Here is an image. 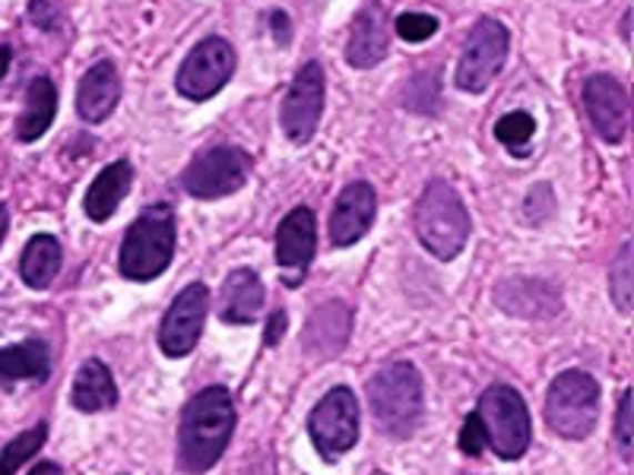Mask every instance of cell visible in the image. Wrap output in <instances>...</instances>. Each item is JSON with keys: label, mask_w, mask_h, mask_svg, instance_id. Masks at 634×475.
<instances>
[{"label": "cell", "mask_w": 634, "mask_h": 475, "mask_svg": "<svg viewBox=\"0 0 634 475\" xmlns=\"http://www.w3.org/2000/svg\"><path fill=\"white\" fill-rule=\"evenodd\" d=\"M584 111L606 143H622L628 133V92L610 73H593L584 83Z\"/></svg>", "instance_id": "obj_14"}, {"label": "cell", "mask_w": 634, "mask_h": 475, "mask_svg": "<svg viewBox=\"0 0 634 475\" xmlns=\"http://www.w3.org/2000/svg\"><path fill=\"white\" fill-rule=\"evenodd\" d=\"M437 17H432V13H400L394 22L396 36L403 39V42H429L432 36L437 32Z\"/></svg>", "instance_id": "obj_29"}, {"label": "cell", "mask_w": 634, "mask_h": 475, "mask_svg": "<svg viewBox=\"0 0 634 475\" xmlns=\"http://www.w3.org/2000/svg\"><path fill=\"white\" fill-rule=\"evenodd\" d=\"M374 213H378V194L369 181H352L346 184L330 213V244L333 247H350L355 241L369 235Z\"/></svg>", "instance_id": "obj_15"}, {"label": "cell", "mask_w": 634, "mask_h": 475, "mask_svg": "<svg viewBox=\"0 0 634 475\" xmlns=\"http://www.w3.org/2000/svg\"><path fill=\"white\" fill-rule=\"evenodd\" d=\"M369 410H372L378 432L391 441L413 437L422 425V374L410 362H394L381 367L369 381Z\"/></svg>", "instance_id": "obj_2"}, {"label": "cell", "mask_w": 634, "mask_h": 475, "mask_svg": "<svg viewBox=\"0 0 634 475\" xmlns=\"http://www.w3.org/2000/svg\"><path fill=\"white\" fill-rule=\"evenodd\" d=\"M324 92H328V80H324V67L318 61H308L292 87L285 92L283 111H280V121H283V133L302 146L314 137V130L321 124V111H324Z\"/></svg>", "instance_id": "obj_11"}, {"label": "cell", "mask_w": 634, "mask_h": 475, "mask_svg": "<svg viewBox=\"0 0 634 475\" xmlns=\"http://www.w3.org/2000/svg\"><path fill=\"white\" fill-rule=\"evenodd\" d=\"M51 374V348L42 336H29L17 346H0V384L44 381Z\"/></svg>", "instance_id": "obj_22"}, {"label": "cell", "mask_w": 634, "mask_h": 475, "mask_svg": "<svg viewBox=\"0 0 634 475\" xmlns=\"http://www.w3.org/2000/svg\"><path fill=\"white\" fill-rule=\"evenodd\" d=\"M235 432V400L225 387H207L181 412L178 422V469L203 475L217 466Z\"/></svg>", "instance_id": "obj_1"}, {"label": "cell", "mask_w": 634, "mask_h": 475, "mask_svg": "<svg viewBox=\"0 0 634 475\" xmlns=\"http://www.w3.org/2000/svg\"><path fill=\"white\" fill-rule=\"evenodd\" d=\"M388 42H391V32H388V10L369 0L359 17L352 22L350 42H346V61L355 70H372L381 64V58L388 54Z\"/></svg>", "instance_id": "obj_17"}, {"label": "cell", "mask_w": 634, "mask_h": 475, "mask_svg": "<svg viewBox=\"0 0 634 475\" xmlns=\"http://www.w3.org/2000/svg\"><path fill=\"white\" fill-rule=\"evenodd\" d=\"M600 418V384L587 371H562L546 393V425L565 441L591 437Z\"/></svg>", "instance_id": "obj_5"}, {"label": "cell", "mask_w": 634, "mask_h": 475, "mask_svg": "<svg viewBox=\"0 0 634 475\" xmlns=\"http://www.w3.org/2000/svg\"><path fill=\"white\" fill-rule=\"evenodd\" d=\"M460 451H463L466 456H480L482 451H485V432H482V422L476 412L463 422V432H460Z\"/></svg>", "instance_id": "obj_32"}, {"label": "cell", "mask_w": 634, "mask_h": 475, "mask_svg": "<svg viewBox=\"0 0 634 475\" xmlns=\"http://www.w3.org/2000/svg\"><path fill=\"white\" fill-rule=\"evenodd\" d=\"M285 326H289V314H285L283 307L280 311H273L270 314V321H266V330H263V343L273 348L280 346V340L285 336Z\"/></svg>", "instance_id": "obj_33"}, {"label": "cell", "mask_w": 634, "mask_h": 475, "mask_svg": "<svg viewBox=\"0 0 634 475\" xmlns=\"http://www.w3.org/2000/svg\"><path fill=\"white\" fill-rule=\"evenodd\" d=\"M210 311V289L203 282H191L178 292V299L169 307L159 326V348L169 358H184L191 355L200 343V333L207 324Z\"/></svg>", "instance_id": "obj_12"}, {"label": "cell", "mask_w": 634, "mask_h": 475, "mask_svg": "<svg viewBox=\"0 0 634 475\" xmlns=\"http://www.w3.org/2000/svg\"><path fill=\"white\" fill-rule=\"evenodd\" d=\"M70 403L80 412H105L118 406V384L105 362L87 358L80 365L73 377V390H70Z\"/></svg>", "instance_id": "obj_23"}, {"label": "cell", "mask_w": 634, "mask_h": 475, "mask_svg": "<svg viewBox=\"0 0 634 475\" xmlns=\"http://www.w3.org/2000/svg\"><path fill=\"white\" fill-rule=\"evenodd\" d=\"M133 169L128 159H118L105 165L102 172L95 174V181L89 184L87 200H83V210L92 222H105L114 216V210L121 206V200L131 194Z\"/></svg>", "instance_id": "obj_21"}, {"label": "cell", "mask_w": 634, "mask_h": 475, "mask_svg": "<svg viewBox=\"0 0 634 475\" xmlns=\"http://www.w3.org/2000/svg\"><path fill=\"white\" fill-rule=\"evenodd\" d=\"M413 225H416V238L422 241V247L444 263L457 257L470 238V213L457 191L441 178L425 184L416 203Z\"/></svg>", "instance_id": "obj_4"}, {"label": "cell", "mask_w": 634, "mask_h": 475, "mask_svg": "<svg viewBox=\"0 0 634 475\" xmlns=\"http://www.w3.org/2000/svg\"><path fill=\"white\" fill-rule=\"evenodd\" d=\"M10 61H13V48H10V44H0V83H3V77L10 73Z\"/></svg>", "instance_id": "obj_36"}, {"label": "cell", "mask_w": 634, "mask_h": 475, "mask_svg": "<svg viewBox=\"0 0 634 475\" xmlns=\"http://www.w3.org/2000/svg\"><path fill=\"white\" fill-rule=\"evenodd\" d=\"M485 432V447H492L502 459H521L533 441V422L524 396L507 384H492L482 393L476 410Z\"/></svg>", "instance_id": "obj_6"}, {"label": "cell", "mask_w": 634, "mask_h": 475, "mask_svg": "<svg viewBox=\"0 0 634 475\" xmlns=\"http://www.w3.org/2000/svg\"><path fill=\"white\" fill-rule=\"evenodd\" d=\"M175 241L178 225L172 206L165 203L147 206L121 241L118 251L121 276L131 282L159 280L175 257Z\"/></svg>", "instance_id": "obj_3"}, {"label": "cell", "mask_w": 634, "mask_h": 475, "mask_svg": "<svg viewBox=\"0 0 634 475\" xmlns=\"http://www.w3.org/2000/svg\"><path fill=\"white\" fill-rule=\"evenodd\" d=\"M628 26H632V13H625V20H622V39L628 42L632 36H628Z\"/></svg>", "instance_id": "obj_38"}, {"label": "cell", "mask_w": 634, "mask_h": 475, "mask_svg": "<svg viewBox=\"0 0 634 475\" xmlns=\"http://www.w3.org/2000/svg\"><path fill=\"white\" fill-rule=\"evenodd\" d=\"M311 444L324 459L350 454L359 441V403L350 387H333L308 415Z\"/></svg>", "instance_id": "obj_7"}, {"label": "cell", "mask_w": 634, "mask_h": 475, "mask_svg": "<svg viewBox=\"0 0 634 475\" xmlns=\"http://www.w3.org/2000/svg\"><path fill=\"white\" fill-rule=\"evenodd\" d=\"M350 333H352L350 304L328 302L311 314V321H308L305 326V336H302V348H305L308 358L324 362V358H333L336 352L346 348Z\"/></svg>", "instance_id": "obj_16"}, {"label": "cell", "mask_w": 634, "mask_h": 475, "mask_svg": "<svg viewBox=\"0 0 634 475\" xmlns=\"http://www.w3.org/2000/svg\"><path fill=\"white\" fill-rule=\"evenodd\" d=\"M44 437H48V425L39 422L36 428L17 434L3 451H0V475H17L20 466H26L32 456L39 454L44 447Z\"/></svg>", "instance_id": "obj_26"}, {"label": "cell", "mask_w": 634, "mask_h": 475, "mask_svg": "<svg viewBox=\"0 0 634 475\" xmlns=\"http://www.w3.org/2000/svg\"><path fill=\"white\" fill-rule=\"evenodd\" d=\"M632 244H622L618 257L610 266V295H613L615 307L622 314L632 311V299H634V266H632Z\"/></svg>", "instance_id": "obj_27"}, {"label": "cell", "mask_w": 634, "mask_h": 475, "mask_svg": "<svg viewBox=\"0 0 634 475\" xmlns=\"http://www.w3.org/2000/svg\"><path fill=\"white\" fill-rule=\"evenodd\" d=\"M263 302H266V292H263L261 276L254 270H235L222 282L219 317H222V324H254Z\"/></svg>", "instance_id": "obj_19"}, {"label": "cell", "mask_w": 634, "mask_h": 475, "mask_svg": "<svg viewBox=\"0 0 634 475\" xmlns=\"http://www.w3.org/2000/svg\"><path fill=\"white\" fill-rule=\"evenodd\" d=\"M7 229H10V213H7V206L0 203V244H3V238H7Z\"/></svg>", "instance_id": "obj_37"}, {"label": "cell", "mask_w": 634, "mask_h": 475, "mask_svg": "<svg viewBox=\"0 0 634 475\" xmlns=\"http://www.w3.org/2000/svg\"><path fill=\"white\" fill-rule=\"evenodd\" d=\"M54 114H58V89L48 77H36L26 89V105L17 118V140L36 143L54 124Z\"/></svg>", "instance_id": "obj_24"}, {"label": "cell", "mask_w": 634, "mask_h": 475, "mask_svg": "<svg viewBox=\"0 0 634 475\" xmlns=\"http://www.w3.org/2000/svg\"><path fill=\"white\" fill-rule=\"evenodd\" d=\"M270 32H273V39H276V44H289V39H292V26H289V17H285L283 10H273L270 13Z\"/></svg>", "instance_id": "obj_34"}, {"label": "cell", "mask_w": 634, "mask_h": 475, "mask_svg": "<svg viewBox=\"0 0 634 475\" xmlns=\"http://www.w3.org/2000/svg\"><path fill=\"white\" fill-rule=\"evenodd\" d=\"M251 178V155L239 146H213L188 165L181 188L194 200H219L239 194Z\"/></svg>", "instance_id": "obj_9"}, {"label": "cell", "mask_w": 634, "mask_h": 475, "mask_svg": "<svg viewBox=\"0 0 634 475\" xmlns=\"http://www.w3.org/2000/svg\"><path fill=\"white\" fill-rule=\"evenodd\" d=\"M533 133H536V121L526 111H511V114L495 121V137L511 152H524L526 143L533 140Z\"/></svg>", "instance_id": "obj_28"}, {"label": "cell", "mask_w": 634, "mask_h": 475, "mask_svg": "<svg viewBox=\"0 0 634 475\" xmlns=\"http://www.w3.org/2000/svg\"><path fill=\"white\" fill-rule=\"evenodd\" d=\"M511 51V36L499 20H480L463 44L457 61V87L470 95H480L504 70Z\"/></svg>", "instance_id": "obj_8"}, {"label": "cell", "mask_w": 634, "mask_h": 475, "mask_svg": "<svg viewBox=\"0 0 634 475\" xmlns=\"http://www.w3.org/2000/svg\"><path fill=\"white\" fill-rule=\"evenodd\" d=\"M29 20L44 32L58 29L64 20V0H29Z\"/></svg>", "instance_id": "obj_31"}, {"label": "cell", "mask_w": 634, "mask_h": 475, "mask_svg": "<svg viewBox=\"0 0 634 475\" xmlns=\"http://www.w3.org/2000/svg\"><path fill=\"white\" fill-rule=\"evenodd\" d=\"M121 102V73L111 61H95L77 89V114L87 124H102Z\"/></svg>", "instance_id": "obj_18"}, {"label": "cell", "mask_w": 634, "mask_h": 475, "mask_svg": "<svg viewBox=\"0 0 634 475\" xmlns=\"http://www.w3.org/2000/svg\"><path fill=\"white\" fill-rule=\"evenodd\" d=\"M235 73V48L225 42V39H203L194 44V51L184 58V64L178 70L175 87L184 99L191 102H207L213 99L222 87L232 80Z\"/></svg>", "instance_id": "obj_10"}, {"label": "cell", "mask_w": 634, "mask_h": 475, "mask_svg": "<svg viewBox=\"0 0 634 475\" xmlns=\"http://www.w3.org/2000/svg\"><path fill=\"white\" fill-rule=\"evenodd\" d=\"M29 475H64V469H61L58 463L44 459V463H39V466H32V469H29Z\"/></svg>", "instance_id": "obj_35"}, {"label": "cell", "mask_w": 634, "mask_h": 475, "mask_svg": "<svg viewBox=\"0 0 634 475\" xmlns=\"http://www.w3.org/2000/svg\"><path fill=\"white\" fill-rule=\"evenodd\" d=\"M61 263H64V247H61L58 238H29V244L22 247L20 257V280L26 282L29 289L42 292V289H48V285L54 282V276L61 273Z\"/></svg>", "instance_id": "obj_25"}, {"label": "cell", "mask_w": 634, "mask_h": 475, "mask_svg": "<svg viewBox=\"0 0 634 475\" xmlns=\"http://www.w3.org/2000/svg\"><path fill=\"white\" fill-rule=\"evenodd\" d=\"M495 304L514 317H555L562 299L558 292L540 280H507L495 289Z\"/></svg>", "instance_id": "obj_20"}, {"label": "cell", "mask_w": 634, "mask_h": 475, "mask_svg": "<svg viewBox=\"0 0 634 475\" xmlns=\"http://www.w3.org/2000/svg\"><path fill=\"white\" fill-rule=\"evenodd\" d=\"M314 251H318V219L308 206H295L276 229V263L289 289L302 282Z\"/></svg>", "instance_id": "obj_13"}, {"label": "cell", "mask_w": 634, "mask_h": 475, "mask_svg": "<svg viewBox=\"0 0 634 475\" xmlns=\"http://www.w3.org/2000/svg\"><path fill=\"white\" fill-rule=\"evenodd\" d=\"M632 390H625L622 400H618V415H615V441H618L622 459H632Z\"/></svg>", "instance_id": "obj_30"}]
</instances>
